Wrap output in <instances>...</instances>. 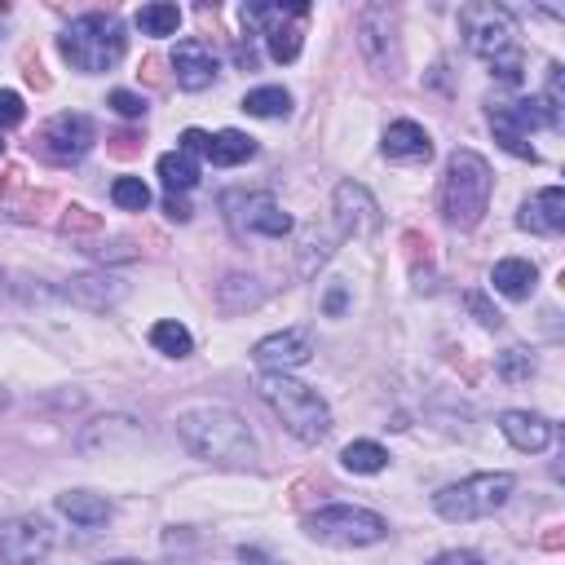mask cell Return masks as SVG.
Masks as SVG:
<instances>
[{
	"label": "cell",
	"mask_w": 565,
	"mask_h": 565,
	"mask_svg": "<svg viewBox=\"0 0 565 565\" xmlns=\"http://www.w3.org/2000/svg\"><path fill=\"white\" fill-rule=\"evenodd\" d=\"M177 437L203 463H216V468H252L256 463V437L243 424V415H234L230 406H216V402L185 406L177 415Z\"/></svg>",
	"instance_id": "6da1fadb"
},
{
	"label": "cell",
	"mask_w": 565,
	"mask_h": 565,
	"mask_svg": "<svg viewBox=\"0 0 565 565\" xmlns=\"http://www.w3.org/2000/svg\"><path fill=\"white\" fill-rule=\"evenodd\" d=\"M256 393H260V402L278 415V424L296 441L318 446L331 433V406H327V397L313 384H305V380H296L287 371H260Z\"/></svg>",
	"instance_id": "7a4b0ae2"
},
{
	"label": "cell",
	"mask_w": 565,
	"mask_h": 565,
	"mask_svg": "<svg viewBox=\"0 0 565 565\" xmlns=\"http://www.w3.org/2000/svg\"><path fill=\"white\" fill-rule=\"evenodd\" d=\"M490 194H494V172H490V163H486L477 150L459 146V150L446 159L441 190H437V207H441L446 225H455V230L481 225V216H486V207H490Z\"/></svg>",
	"instance_id": "3957f363"
},
{
	"label": "cell",
	"mask_w": 565,
	"mask_h": 565,
	"mask_svg": "<svg viewBox=\"0 0 565 565\" xmlns=\"http://www.w3.org/2000/svg\"><path fill=\"white\" fill-rule=\"evenodd\" d=\"M124 49H128V35H124V22L115 13H79L57 35V53L79 75H102V71L119 66Z\"/></svg>",
	"instance_id": "277c9868"
},
{
	"label": "cell",
	"mask_w": 565,
	"mask_h": 565,
	"mask_svg": "<svg viewBox=\"0 0 565 565\" xmlns=\"http://www.w3.org/2000/svg\"><path fill=\"white\" fill-rule=\"evenodd\" d=\"M516 490V477L512 472H472L463 481H450L433 494V512L441 521H481V516H494Z\"/></svg>",
	"instance_id": "5b68a950"
},
{
	"label": "cell",
	"mask_w": 565,
	"mask_h": 565,
	"mask_svg": "<svg viewBox=\"0 0 565 565\" xmlns=\"http://www.w3.org/2000/svg\"><path fill=\"white\" fill-rule=\"evenodd\" d=\"M305 534L327 547H371L388 539V521L358 503H327L305 516Z\"/></svg>",
	"instance_id": "8992f818"
},
{
	"label": "cell",
	"mask_w": 565,
	"mask_h": 565,
	"mask_svg": "<svg viewBox=\"0 0 565 565\" xmlns=\"http://www.w3.org/2000/svg\"><path fill=\"white\" fill-rule=\"evenodd\" d=\"M459 35L472 57L494 62L516 49V18L494 0H468L459 4Z\"/></svg>",
	"instance_id": "52a82bcc"
},
{
	"label": "cell",
	"mask_w": 565,
	"mask_h": 565,
	"mask_svg": "<svg viewBox=\"0 0 565 565\" xmlns=\"http://www.w3.org/2000/svg\"><path fill=\"white\" fill-rule=\"evenodd\" d=\"M243 18L260 31L274 62H296L300 57V44H305L300 22L309 18V4H247Z\"/></svg>",
	"instance_id": "ba28073f"
},
{
	"label": "cell",
	"mask_w": 565,
	"mask_h": 565,
	"mask_svg": "<svg viewBox=\"0 0 565 565\" xmlns=\"http://www.w3.org/2000/svg\"><path fill=\"white\" fill-rule=\"evenodd\" d=\"M225 216L238 234H256V238H287L291 234V216L287 207L265 194V190H238V194H225Z\"/></svg>",
	"instance_id": "9c48e42d"
},
{
	"label": "cell",
	"mask_w": 565,
	"mask_h": 565,
	"mask_svg": "<svg viewBox=\"0 0 565 565\" xmlns=\"http://www.w3.org/2000/svg\"><path fill=\"white\" fill-rule=\"evenodd\" d=\"M53 547H57V530L40 512H22L0 525V565H35Z\"/></svg>",
	"instance_id": "30bf717a"
},
{
	"label": "cell",
	"mask_w": 565,
	"mask_h": 565,
	"mask_svg": "<svg viewBox=\"0 0 565 565\" xmlns=\"http://www.w3.org/2000/svg\"><path fill=\"white\" fill-rule=\"evenodd\" d=\"M335 238H371L380 230V203L362 181H340L331 190Z\"/></svg>",
	"instance_id": "8fae6325"
},
{
	"label": "cell",
	"mask_w": 565,
	"mask_h": 565,
	"mask_svg": "<svg viewBox=\"0 0 565 565\" xmlns=\"http://www.w3.org/2000/svg\"><path fill=\"white\" fill-rule=\"evenodd\" d=\"M93 141H97V128H93V119H88L84 110H62V115H53V119L44 124V132H40L44 154L57 159V163L84 159V154L93 150Z\"/></svg>",
	"instance_id": "7c38bea8"
},
{
	"label": "cell",
	"mask_w": 565,
	"mask_h": 565,
	"mask_svg": "<svg viewBox=\"0 0 565 565\" xmlns=\"http://www.w3.org/2000/svg\"><path fill=\"white\" fill-rule=\"evenodd\" d=\"M313 358V331L309 327H282V331H269L252 344V362L260 371H296Z\"/></svg>",
	"instance_id": "4fadbf2b"
},
{
	"label": "cell",
	"mask_w": 565,
	"mask_h": 565,
	"mask_svg": "<svg viewBox=\"0 0 565 565\" xmlns=\"http://www.w3.org/2000/svg\"><path fill=\"white\" fill-rule=\"evenodd\" d=\"M172 75H177V88L203 93V88L216 84L221 57L212 53L207 40H194V35H190V40H177V44H172Z\"/></svg>",
	"instance_id": "5bb4252c"
},
{
	"label": "cell",
	"mask_w": 565,
	"mask_h": 565,
	"mask_svg": "<svg viewBox=\"0 0 565 565\" xmlns=\"http://www.w3.org/2000/svg\"><path fill=\"white\" fill-rule=\"evenodd\" d=\"M62 296H66L71 305L88 309V313H106V309H115V305L128 296V282H124L119 274L97 269V274H75V278H66V282H62Z\"/></svg>",
	"instance_id": "9a60e30c"
},
{
	"label": "cell",
	"mask_w": 565,
	"mask_h": 565,
	"mask_svg": "<svg viewBox=\"0 0 565 565\" xmlns=\"http://www.w3.org/2000/svg\"><path fill=\"white\" fill-rule=\"evenodd\" d=\"M499 433H503L508 446L521 450V455H543V450L552 446V437H556L552 419L539 415V411H503V415H499Z\"/></svg>",
	"instance_id": "2e32d148"
},
{
	"label": "cell",
	"mask_w": 565,
	"mask_h": 565,
	"mask_svg": "<svg viewBox=\"0 0 565 565\" xmlns=\"http://www.w3.org/2000/svg\"><path fill=\"white\" fill-rule=\"evenodd\" d=\"M380 150H384V159L419 163V159H428V154H433V137H428V128H424V124H415V119H393V124L384 128Z\"/></svg>",
	"instance_id": "e0dca14e"
},
{
	"label": "cell",
	"mask_w": 565,
	"mask_h": 565,
	"mask_svg": "<svg viewBox=\"0 0 565 565\" xmlns=\"http://www.w3.org/2000/svg\"><path fill=\"white\" fill-rule=\"evenodd\" d=\"M358 44H362V53H366L371 66H384L388 62V49H393V9L366 4L358 13Z\"/></svg>",
	"instance_id": "ac0fdd59"
},
{
	"label": "cell",
	"mask_w": 565,
	"mask_h": 565,
	"mask_svg": "<svg viewBox=\"0 0 565 565\" xmlns=\"http://www.w3.org/2000/svg\"><path fill=\"white\" fill-rule=\"evenodd\" d=\"M516 225L530 230V234H556V230H565V190L561 185H547L534 199H525Z\"/></svg>",
	"instance_id": "d6986e66"
},
{
	"label": "cell",
	"mask_w": 565,
	"mask_h": 565,
	"mask_svg": "<svg viewBox=\"0 0 565 565\" xmlns=\"http://www.w3.org/2000/svg\"><path fill=\"white\" fill-rule=\"evenodd\" d=\"M534 282H539V269H534V260H525V256H503V260H494V269H490V287H494L499 296H508V300H530V296H534Z\"/></svg>",
	"instance_id": "ffe728a7"
},
{
	"label": "cell",
	"mask_w": 565,
	"mask_h": 565,
	"mask_svg": "<svg viewBox=\"0 0 565 565\" xmlns=\"http://www.w3.org/2000/svg\"><path fill=\"white\" fill-rule=\"evenodd\" d=\"M53 508H57L66 521L84 525V530H97V525L110 521V499H106V494H93V490H62V494L53 499Z\"/></svg>",
	"instance_id": "44dd1931"
},
{
	"label": "cell",
	"mask_w": 565,
	"mask_h": 565,
	"mask_svg": "<svg viewBox=\"0 0 565 565\" xmlns=\"http://www.w3.org/2000/svg\"><path fill=\"white\" fill-rule=\"evenodd\" d=\"M137 433H141V424L132 415H106V419H93L79 433V450L88 455L97 446H128V441H137Z\"/></svg>",
	"instance_id": "7402d4cb"
},
{
	"label": "cell",
	"mask_w": 565,
	"mask_h": 565,
	"mask_svg": "<svg viewBox=\"0 0 565 565\" xmlns=\"http://www.w3.org/2000/svg\"><path fill=\"white\" fill-rule=\"evenodd\" d=\"M490 132H494V141L508 150V154H516V159H539L534 154V146H530V137H525V128L516 124V115H512V106L508 102H494L490 106Z\"/></svg>",
	"instance_id": "603a6c76"
},
{
	"label": "cell",
	"mask_w": 565,
	"mask_h": 565,
	"mask_svg": "<svg viewBox=\"0 0 565 565\" xmlns=\"http://www.w3.org/2000/svg\"><path fill=\"white\" fill-rule=\"evenodd\" d=\"M154 172H159V181H163L168 194H185V190H194L199 177H203V172H199V159L185 154V150H168V154H159Z\"/></svg>",
	"instance_id": "cb8c5ba5"
},
{
	"label": "cell",
	"mask_w": 565,
	"mask_h": 565,
	"mask_svg": "<svg viewBox=\"0 0 565 565\" xmlns=\"http://www.w3.org/2000/svg\"><path fill=\"white\" fill-rule=\"evenodd\" d=\"M252 154H256V141H252L247 132H238V128H221V132H212V141H207V159H212L216 168L247 163Z\"/></svg>",
	"instance_id": "d4e9b609"
},
{
	"label": "cell",
	"mask_w": 565,
	"mask_h": 565,
	"mask_svg": "<svg viewBox=\"0 0 565 565\" xmlns=\"http://www.w3.org/2000/svg\"><path fill=\"white\" fill-rule=\"evenodd\" d=\"M260 287H256V278H247V274H225L221 282H216V305L225 309V313H243V309H252V305H260Z\"/></svg>",
	"instance_id": "484cf974"
},
{
	"label": "cell",
	"mask_w": 565,
	"mask_h": 565,
	"mask_svg": "<svg viewBox=\"0 0 565 565\" xmlns=\"http://www.w3.org/2000/svg\"><path fill=\"white\" fill-rule=\"evenodd\" d=\"M150 344H154L163 358H190V353H194V335H190V327L177 322V318H159V322L150 327Z\"/></svg>",
	"instance_id": "4316f807"
},
{
	"label": "cell",
	"mask_w": 565,
	"mask_h": 565,
	"mask_svg": "<svg viewBox=\"0 0 565 565\" xmlns=\"http://www.w3.org/2000/svg\"><path fill=\"white\" fill-rule=\"evenodd\" d=\"M243 110L256 115V119H282L291 110V93L282 84H260V88H252L243 97Z\"/></svg>",
	"instance_id": "83f0119b"
},
{
	"label": "cell",
	"mask_w": 565,
	"mask_h": 565,
	"mask_svg": "<svg viewBox=\"0 0 565 565\" xmlns=\"http://www.w3.org/2000/svg\"><path fill=\"white\" fill-rule=\"evenodd\" d=\"M340 463L349 468V472H358V477H371V472H384L388 468V450L380 446V441H349L344 450H340Z\"/></svg>",
	"instance_id": "f1b7e54d"
},
{
	"label": "cell",
	"mask_w": 565,
	"mask_h": 565,
	"mask_svg": "<svg viewBox=\"0 0 565 565\" xmlns=\"http://www.w3.org/2000/svg\"><path fill=\"white\" fill-rule=\"evenodd\" d=\"M132 22H137L141 35H177V26H181V9L168 4V0H150V4L137 9Z\"/></svg>",
	"instance_id": "f546056e"
},
{
	"label": "cell",
	"mask_w": 565,
	"mask_h": 565,
	"mask_svg": "<svg viewBox=\"0 0 565 565\" xmlns=\"http://www.w3.org/2000/svg\"><path fill=\"white\" fill-rule=\"evenodd\" d=\"M494 371H499V380L521 384V380H530V375H534V353H530L525 344H512V349H503V353H499Z\"/></svg>",
	"instance_id": "4dcf8cb0"
},
{
	"label": "cell",
	"mask_w": 565,
	"mask_h": 565,
	"mask_svg": "<svg viewBox=\"0 0 565 565\" xmlns=\"http://www.w3.org/2000/svg\"><path fill=\"white\" fill-rule=\"evenodd\" d=\"M110 199H115V207H124V212H141V207H150V185H146L141 177H115Z\"/></svg>",
	"instance_id": "1f68e13d"
},
{
	"label": "cell",
	"mask_w": 565,
	"mask_h": 565,
	"mask_svg": "<svg viewBox=\"0 0 565 565\" xmlns=\"http://www.w3.org/2000/svg\"><path fill=\"white\" fill-rule=\"evenodd\" d=\"M490 75H494L499 84H508V88H516V84L525 79V57H521V44H516L512 53H503V57H494V62H490Z\"/></svg>",
	"instance_id": "d6a6232c"
},
{
	"label": "cell",
	"mask_w": 565,
	"mask_h": 565,
	"mask_svg": "<svg viewBox=\"0 0 565 565\" xmlns=\"http://www.w3.org/2000/svg\"><path fill=\"white\" fill-rule=\"evenodd\" d=\"M106 106H110L115 115H124V119H141V115H146V97L132 93V88H110Z\"/></svg>",
	"instance_id": "836d02e7"
},
{
	"label": "cell",
	"mask_w": 565,
	"mask_h": 565,
	"mask_svg": "<svg viewBox=\"0 0 565 565\" xmlns=\"http://www.w3.org/2000/svg\"><path fill=\"white\" fill-rule=\"evenodd\" d=\"M463 309H468L481 327H490V331H494V327H503V313L486 300V291H463Z\"/></svg>",
	"instance_id": "e575fe53"
},
{
	"label": "cell",
	"mask_w": 565,
	"mask_h": 565,
	"mask_svg": "<svg viewBox=\"0 0 565 565\" xmlns=\"http://www.w3.org/2000/svg\"><path fill=\"white\" fill-rule=\"evenodd\" d=\"M26 119V106L13 88H0V128H18Z\"/></svg>",
	"instance_id": "d590c367"
},
{
	"label": "cell",
	"mask_w": 565,
	"mask_h": 565,
	"mask_svg": "<svg viewBox=\"0 0 565 565\" xmlns=\"http://www.w3.org/2000/svg\"><path fill=\"white\" fill-rule=\"evenodd\" d=\"M177 141H181L177 150H185V154H207V141H212V132H203V128H185Z\"/></svg>",
	"instance_id": "8d00e7d4"
},
{
	"label": "cell",
	"mask_w": 565,
	"mask_h": 565,
	"mask_svg": "<svg viewBox=\"0 0 565 565\" xmlns=\"http://www.w3.org/2000/svg\"><path fill=\"white\" fill-rule=\"evenodd\" d=\"M428 565H486L477 552H468V547H450V552H437Z\"/></svg>",
	"instance_id": "74e56055"
},
{
	"label": "cell",
	"mask_w": 565,
	"mask_h": 565,
	"mask_svg": "<svg viewBox=\"0 0 565 565\" xmlns=\"http://www.w3.org/2000/svg\"><path fill=\"white\" fill-rule=\"evenodd\" d=\"M163 212H168L172 221H190V203H185L181 194H168V199H163Z\"/></svg>",
	"instance_id": "f35d334b"
},
{
	"label": "cell",
	"mask_w": 565,
	"mask_h": 565,
	"mask_svg": "<svg viewBox=\"0 0 565 565\" xmlns=\"http://www.w3.org/2000/svg\"><path fill=\"white\" fill-rule=\"evenodd\" d=\"M344 309V287H331V296H327V313H340Z\"/></svg>",
	"instance_id": "ab89813d"
},
{
	"label": "cell",
	"mask_w": 565,
	"mask_h": 565,
	"mask_svg": "<svg viewBox=\"0 0 565 565\" xmlns=\"http://www.w3.org/2000/svg\"><path fill=\"white\" fill-rule=\"evenodd\" d=\"M102 565H146V561H128V556H119V561H102Z\"/></svg>",
	"instance_id": "60d3db41"
},
{
	"label": "cell",
	"mask_w": 565,
	"mask_h": 565,
	"mask_svg": "<svg viewBox=\"0 0 565 565\" xmlns=\"http://www.w3.org/2000/svg\"><path fill=\"white\" fill-rule=\"evenodd\" d=\"M4 406H9V393H4V384H0V411H4Z\"/></svg>",
	"instance_id": "b9f144b4"
},
{
	"label": "cell",
	"mask_w": 565,
	"mask_h": 565,
	"mask_svg": "<svg viewBox=\"0 0 565 565\" xmlns=\"http://www.w3.org/2000/svg\"><path fill=\"white\" fill-rule=\"evenodd\" d=\"M4 287H9V282H4V269H0V296H4Z\"/></svg>",
	"instance_id": "7bdbcfd3"
},
{
	"label": "cell",
	"mask_w": 565,
	"mask_h": 565,
	"mask_svg": "<svg viewBox=\"0 0 565 565\" xmlns=\"http://www.w3.org/2000/svg\"><path fill=\"white\" fill-rule=\"evenodd\" d=\"M0 154H4V141H0Z\"/></svg>",
	"instance_id": "ee69618b"
}]
</instances>
